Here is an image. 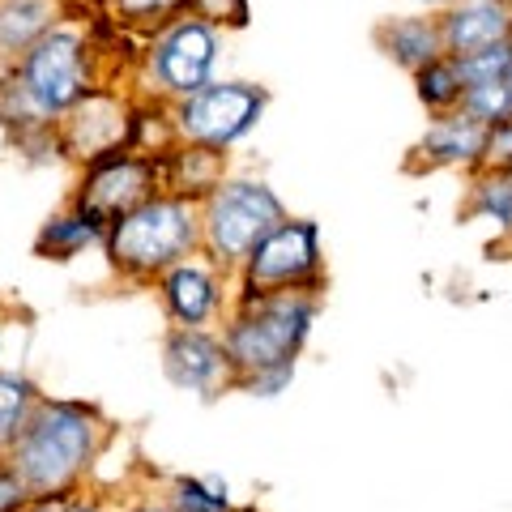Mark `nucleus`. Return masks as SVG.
Masks as SVG:
<instances>
[{
  "instance_id": "f704fd0d",
  "label": "nucleus",
  "mask_w": 512,
  "mask_h": 512,
  "mask_svg": "<svg viewBox=\"0 0 512 512\" xmlns=\"http://www.w3.org/2000/svg\"><path fill=\"white\" fill-rule=\"evenodd\" d=\"M231 512H261V508H231Z\"/></svg>"
},
{
  "instance_id": "f257e3e1",
  "label": "nucleus",
  "mask_w": 512,
  "mask_h": 512,
  "mask_svg": "<svg viewBox=\"0 0 512 512\" xmlns=\"http://www.w3.org/2000/svg\"><path fill=\"white\" fill-rule=\"evenodd\" d=\"M90 64L94 56H90L86 30L56 26L52 35H43L0 77V124L13 128L18 137L52 128L99 86Z\"/></svg>"
},
{
  "instance_id": "412c9836",
  "label": "nucleus",
  "mask_w": 512,
  "mask_h": 512,
  "mask_svg": "<svg viewBox=\"0 0 512 512\" xmlns=\"http://www.w3.org/2000/svg\"><path fill=\"white\" fill-rule=\"evenodd\" d=\"M461 218H487L512 239V175L504 171H474L470 197L461 205Z\"/></svg>"
},
{
  "instance_id": "9b49d317",
  "label": "nucleus",
  "mask_w": 512,
  "mask_h": 512,
  "mask_svg": "<svg viewBox=\"0 0 512 512\" xmlns=\"http://www.w3.org/2000/svg\"><path fill=\"white\" fill-rule=\"evenodd\" d=\"M158 303L171 320V329H210L218 320H227L231 303H235V278L227 269H218L210 256L197 252L167 269L154 282Z\"/></svg>"
},
{
  "instance_id": "5701e85b",
  "label": "nucleus",
  "mask_w": 512,
  "mask_h": 512,
  "mask_svg": "<svg viewBox=\"0 0 512 512\" xmlns=\"http://www.w3.org/2000/svg\"><path fill=\"white\" fill-rule=\"evenodd\" d=\"M39 402H43V393L35 389V380H26L18 372H0V457L13 448L18 431L26 427V419L35 414Z\"/></svg>"
},
{
  "instance_id": "dca6fc26",
  "label": "nucleus",
  "mask_w": 512,
  "mask_h": 512,
  "mask_svg": "<svg viewBox=\"0 0 512 512\" xmlns=\"http://www.w3.org/2000/svg\"><path fill=\"white\" fill-rule=\"evenodd\" d=\"M69 18L64 0H0V56L22 60L43 35Z\"/></svg>"
},
{
  "instance_id": "bb28decb",
  "label": "nucleus",
  "mask_w": 512,
  "mask_h": 512,
  "mask_svg": "<svg viewBox=\"0 0 512 512\" xmlns=\"http://www.w3.org/2000/svg\"><path fill=\"white\" fill-rule=\"evenodd\" d=\"M197 18H205L210 26H248V0H197Z\"/></svg>"
},
{
  "instance_id": "f03ea898",
  "label": "nucleus",
  "mask_w": 512,
  "mask_h": 512,
  "mask_svg": "<svg viewBox=\"0 0 512 512\" xmlns=\"http://www.w3.org/2000/svg\"><path fill=\"white\" fill-rule=\"evenodd\" d=\"M107 436L111 423L99 414V406L43 397L5 457L26 478L30 495H77Z\"/></svg>"
},
{
  "instance_id": "c756f323",
  "label": "nucleus",
  "mask_w": 512,
  "mask_h": 512,
  "mask_svg": "<svg viewBox=\"0 0 512 512\" xmlns=\"http://www.w3.org/2000/svg\"><path fill=\"white\" fill-rule=\"evenodd\" d=\"M69 500H73V495H35V500H30L22 512H64V508H69Z\"/></svg>"
},
{
  "instance_id": "1a4fd4ad",
  "label": "nucleus",
  "mask_w": 512,
  "mask_h": 512,
  "mask_svg": "<svg viewBox=\"0 0 512 512\" xmlns=\"http://www.w3.org/2000/svg\"><path fill=\"white\" fill-rule=\"evenodd\" d=\"M269 103V94L252 82H210L201 94L175 103V133L184 146H205V150H222L235 146L239 137H248L261 111Z\"/></svg>"
},
{
  "instance_id": "cd10ccee",
  "label": "nucleus",
  "mask_w": 512,
  "mask_h": 512,
  "mask_svg": "<svg viewBox=\"0 0 512 512\" xmlns=\"http://www.w3.org/2000/svg\"><path fill=\"white\" fill-rule=\"evenodd\" d=\"M30 500H35V495H30L26 478L13 470L9 457H0V512H22Z\"/></svg>"
},
{
  "instance_id": "7ed1b4c3",
  "label": "nucleus",
  "mask_w": 512,
  "mask_h": 512,
  "mask_svg": "<svg viewBox=\"0 0 512 512\" xmlns=\"http://www.w3.org/2000/svg\"><path fill=\"white\" fill-rule=\"evenodd\" d=\"M316 316H320V295H303V291L235 299L218 333L235 372V389L252 376L295 367V359L312 338Z\"/></svg>"
},
{
  "instance_id": "423d86ee",
  "label": "nucleus",
  "mask_w": 512,
  "mask_h": 512,
  "mask_svg": "<svg viewBox=\"0 0 512 512\" xmlns=\"http://www.w3.org/2000/svg\"><path fill=\"white\" fill-rule=\"evenodd\" d=\"M325 248H320V227L312 218H286L274 235H265L256 252L235 274V299H261L282 291L325 295Z\"/></svg>"
},
{
  "instance_id": "4be33fe9",
  "label": "nucleus",
  "mask_w": 512,
  "mask_h": 512,
  "mask_svg": "<svg viewBox=\"0 0 512 512\" xmlns=\"http://www.w3.org/2000/svg\"><path fill=\"white\" fill-rule=\"evenodd\" d=\"M163 500L175 512H231V487L214 474H175L167 478Z\"/></svg>"
},
{
  "instance_id": "c85d7f7f",
  "label": "nucleus",
  "mask_w": 512,
  "mask_h": 512,
  "mask_svg": "<svg viewBox=\"0 0 512 512\" xmlns=\"http://www.w3.org/2000/svg\"><path fill=\"white\" fill-rule=\"evenodd\" d=\"M291 380H295V367H286V372H265V376H252V380L239 384V389L252 393V397H278V393H282Z\"/></svg>"
},
{
  "instance_id": "20e7f679",
  "label": "nucleus",
  "mask_w": 512,
  "mask_h": 512,
  "mask_svg": "<svg viewBox=\"0 0 512 512\" xmlns=\"http://www.w3.org/2000/svg\"><path fill=\"white\" fill-rule=\"evenodd\" d=\"M103 248H107L111 269L124 282L150 286L167 269L201 252V205L163 192V197L146 201L141 210L111 222Z\"/></svg>"
},
{
  "instance_id": "6e6552de",
  "label": "nucleus",
  "mask_w": 512,
  "mask_h": 512,
  "mask_svg": "<svg viewBox=\"0 0 512 512\" xmlns=\"http://www.w3.org/2000/svg\"><path fill=\"white\" fill-rule=\"evenodd\" d=\"M167 192V171L163 158H146V154H111L90 163L82 175V188L73 197V210H82L103 235L111 231V222H120L124 214L141 210L146 201L163 197Z\"/></svg>"
},
{
  "instance_id": "e433bc0d",
  "label": "nucleus",
  "mask_w": 512,
  "mask_h": 512,
  "mask_svg": "<svg viewBox=\"0 0 512 512\" xmlns=\"http://www.w3.org/2000/svg\"><path fill=\"white\" fill-rule=\"evenodd\" d=\"M508 244H512V239H508Z\"/></svg>"
},
{
  "instance_id": "f8f14e48",
  "label": "nucleus",
  "mask_w": 512,
  "mask_h": 512,
  "mask_svg": "<svg viewBox=\"0 0 512 512\" xmlns=\"http://www.w3.org/2000/svg\"><path fill=\"white\" fill-rule=\"evenodd\" d=\"M163 372L175 389H188L201 397H218L222 389H235L227 346H222L214 329H167Z\"/></svg>"
},
{
  "instance_id": "72a5a7b5",
  "label": "nucleus",
  "mask_w": 512,
  "mask_h": 512,
  "mask_svg": "<svg viewBox=\"0 0 512 512\" xmlns=\"http://www.w3.org/2000/svg\"><path fill=\"white\" fill-rule=\"evenodd\" d=\"M64 5H69V9H73V5H77V0H64ZM82 5H86V18H94V13H99V9L107 5V0H82Z\"/></svg>"
},
{
  "instance_id": "ddd939ff",
  "label": "nucleus",
  "mask_w": 512,
  "mask_h": 512,
  "mask_svg": "<svg viewBox=\"0 0 512 512\" xmlns=\"http://www.w3.org/2000/svg\"><path fill=\"white\" fill-rule=\"evenodd\" d=\"M483 146H487V124L470 120L466 111H448L427 124V133L414 141L406 171L423 175V171H478L483 167Z\"/></svg>"
},
{
  "instance_id": "a211bd4d",
  "label": "nucleus",
  "mask_w": 512,
  "mask_h": 512,
  "mask_svg": "<svg viewBox=\"0 0 512 512\" xmlns=\"http://www.w3.org/2000/svg\"><path fill=\"white\" fill-rule=\"evenodd\" d=\"M103 231L94 227V222L82 214V210H64L56 218H47L39 235H35V256H43V261H73L77 252H86L90 244H103Z\"/></svg>"
},
{
  "instance_id": "0eeeda50",
  "label": "nucleus",
  "mask_w": 512,
  "mask_h": 512,
  "mask_svg": "<svg viewBox=\"0 0 512 512\" xmlns=\"http://www.w3.org/2000/svg\"><path fill=\"white\" fill-rule=\"evenodd\" d=\"M214 60H218V26L188 13V18H180L146 43V56H141V77L150 82L146 99H163L175 107L192 99V94H201L210 86Z\"/></svg>"
},
{
  "instance_id": "aec40b11",
  "label": "nucleus",
  "mask_w": 512,
  "mask_h": 512,
  "mask_svg": "<svg viewBox=\"0 0 512 512\" xmlns=\"http://www.w3.org/2000/svg\"><path fill=\"white\" fill-rule=\"evenodd\" d=\"M410 82H414V94H419V103L427 107L431 120L448 116V111H461V99H466V77H461L453 56H440V60L423 64Z\"/></svg>"
},
{
  "instance_id": "2eb2a0df",
  "label": "nucleus",
  "mask_w": 512,
  "mask_h": 512,
  "mask_svg": "<svg viewBox=\"0 0 512 512\" xmlns=\"http://www.w3.org/2000/svg\"><path fill=\"white\" fill-rule=\"evenodd\" d=\"M372 39L397 69H406L410 77L423 64L448 56L444 52V35H440V13H410V18H384L376 22Z\"/></svg>"
},
{
  "instance_id": "a878e982",
  "label": "nucleus",
  "mask_w": 512,
  "mask_h": 512,
  "mask_svg": "<svg viewBox=\"0 0 512 512\" xmlns=\"http://www.w3.org/2000/svg\"><path fill=\"white\" fill-rule=\"evenodd\" d=\"M478 171H504L512 175V124L487 128V146H483V167Z\"/></svg>"
},
{
  "instance_id": "b1692460",
  "label": "nucleus",
  "mask_w": 512,
  "mask_h": 512,
  "mask_svg": "<svg viewBox=\"0 0 512 512\" xmlns=\"http://www.w3.org/2000/svg\"><path fill=\"white\" fill-rule=\"evenodd\" d=\"M461 111L478 124H512V86L508 82H487V86H470L466 99H461Z\"/></svg>"
},
{
  "instance_id": "c9c22d12",
  "label": "nucleus",
  "mask_w": 512,
  "mask_h": 512,
  "mask_svg": "<svg viewBox=\"0 0 512 512\" xmlns=\"http://www.w3.org/2000/svg\"><path fill=\"white\" fill-rule=\"evenodd\" d=\"M508 86H512V73H508Z\"/></svg>"
},
{
  "instance_id": "4468645a",
  "label": "nucleus",
  "mask_w": 512,
  "mask_h": 512,
  "mask_svg": "<svg viewBox=\"0 0 512 512\" xmlns=\"http://www.w3.org/2000/svg\"><path fill=\"white\" fill-rule=\"evenodd\" d=\"M448 56H474L512 39V0H457L440 13Z\"/></svg>"
},
{
  "instance_id": "6ab92c4d",
  "label": "nucleus",
  "mask_w": 512,
  "mask_h": 512,
  "mask_svg": "<svg viewBox=\"0 0 512 512\" xmlns=\"http://www.w3.org/2000/svg\"><path fill=\"white\" fill-rule=\"evenodd\" d=\"M111 18H116L124 30H133L137 39H154L163 35L167 26H175L180 18H188L197 9V0H107L103 5Z\"/></svg>"
},
{
  "instance_id": "f3484780",
  "label": "nucleus",
  "mask_w": 512,
  "mask_h": 512,
  "mask_svg": "<svg viewBox=\"0 0 512 512\" xmlns=\"http://www.w3.org/2000/svg\"><path fill=\"white\" fill-rule=\"evenodd\" d=\"M163 171H167V192L184 201H205L210 192L222 188V175H227V154L222 150H205V146H175L171 154H163Z\"/></svg>"
},
{
  "instance_id": "473e14b6",
  "label": "nucleus",
  "mask_w": 512,
  "mask_h": 512,
  "mask_svg": "<svg viewBox=\"0 0 512 512\" xmlns=\"http://www.w3.org/2000/svg\"><path fill=\"white\" fill-rule=\"evenodd\" d=\"M414 5H423L427 13H444L448 5H457V0H414Z\"/></svg>"
},
{
  "instance_id": "393cba45",
  "label": "nucleus",
  "mask_w": 512,
  "mask_h": 512,
  "mask_svg": "<svg viewBox=\"0 0 512 512\" xmlns=\"http://www.w3.org/2000/svg\"><path fill=\"white\" fill-rule=\"evenodd\" d=\"M461 77H466V90L470 86H487V82H508L512 73V39L508 43H495V47H483L474 56H453Z\"/></svg>"
},
{
  "instance_id": "2f4dec72",
  "label": "nucleus",
  "mask_w": 512,
  "mask_h": 512,
  "mask_svg": "<svg viewBox=\"0 0 512 512\" xmlns=\"http://www.w3.org/2000/svg\"><path fill=\"white\" fill-rule=\"evenodd\" d=\"M124 512H175V508H171L167 500H146V495H141V500H133Z\"/></svg>"
},
{
  "instance_id": "39448f33",
  "label": "nucleus",
  "mask_w": 512,
  "mask_h": 512,
  "mask_svg": "<svg viewBox=\"0 0 512 512\" xmlns=\"http://www.w3.org/2000/svg\"><path fill=\"white\" fill-rule=\"evenodd\" d=\"M291 218L265 180H222L218 192L201 201V252L235 278L265 235Z\"/></svg>"
},
{
  "instance_id": "9d476101",
  "label": "nucleus",
  "mask_w": 512,
  "mask_h": 512,
  "mask_svg": "<svg viewBox=\"0 0 512 512\" xmlns=\"http://www.w3.org/2000/svg\"><path fill=\"white\" fill-rule=\"evenodd\" d=\"M133 99H124L120 86H94L69 116L56 120V137H60V158L73 163H99V158L124 154L133 141Z\"/></svg>"
},
{
  "instance_id": "7c9ffc66",
  "label": "nucleus",
  "mask_w": 512,
  "mask_h": 512,
  "mask_svg": "<svg viewBox=\"0 0 512 512\" xmlns=\"http://www.w3.org/2000/svg\"><path fill=\"white\" fill-rule=\"evenodd\" d=\"M64 512H111L103 500H99V495H86V491H77L73 495V500H69V508H64Z\"/></svg>"
}]
</instances>
